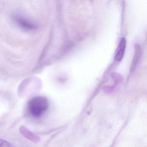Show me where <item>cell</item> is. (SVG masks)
I'll return each mask as SVG.
<instances>
[{
    "label": "cell",
    "instance_id": "1",
    "mask_svg": "<svg viewBox=\"0 0 147 147\" xmlns=\"http://www.w3.org/2000/svg\"><path fill=\"white\" fill-rule=\"evenodd\" d=\"M49 101L47 98L43 96H38L30 100L28 103V109L32 115L38 117L49 107Z\"/></svg>",
    "mask_w": 147,
    "mask_h": 147
},
{
    "label": "cell",
    "instance_id": "2",
    "mask_svg": "<svg viewBox=\"0 0 147 147\" xmlns=\"http://www.w3.org/2000/svg\"><path fill=\"white\" fill-rule=\"evenodd\" d=\"M13 19L19 27L25 30L33 31L37 29L36 25L20 15H14L13 17Z\"/></svg>",
    "mask_w": 147,
    "mask_h": 147
},
{
    "label": "cell",
    "instance_id": "3",
    "mask_svg": "<svg viewBox=\"0 0 147 147\" xmlns=\"http://www.w3.org/2000/svg\"><path fill=\"white\" fill-rule=\"evenodd\" d=\"M20 131L24 137L35 143H38L41 140V138L39 136L32 133L24 125L20 126Z\"/></svg>",
    "mask_w": 147,
    "mask_h": 147
},
{
    "label": "cell",
    "instance_id": "4",
    "mask_svg": "<svg viewBox=\"0 0 147 147\" xmlns=\"http://www.w3.org/2000/svg\"><path fill=\"white\" fill-rule=\"evenodd\" d=\"M125 45H126V41L124 38H122L120 40V42L118 46L116 52L115 59L117 61H119L122 60L123 57L125 50Z\"/></svg>",
    "mask_w": 147,
    "mask_h": 147
},
{
    "label": "cell",
    "instance_id": "5",
    "mask_svg": "<svg viewBox=\"0 0 147 147\" xmlns=\"http://www.w3.org/2000/svg\"><path fill=\"white\" fill-rule=\"evenodd\" d=\"M13 146L10 143L8 142L7 141L0 138V147H11Z\"/></svg>",
    "mask_w": 147,
    "mask_h": 147
}]
</instances>
